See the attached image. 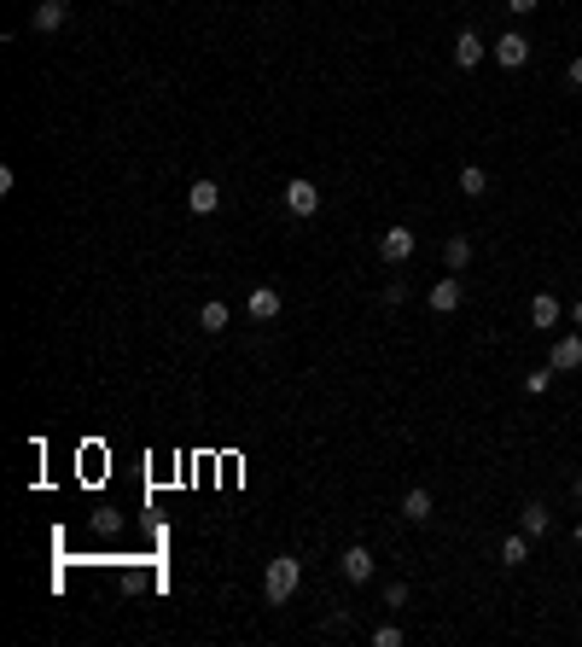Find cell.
Returning <instances> with one entry per match:
<instances>
[{
	"mask_svg": "<svg viewBox=\"0 0 582 647\" xmlns=\"http://www.w3.org/2000/svg\"><path fill=\"white\" fill-rule=\"evenodd\" d=\"M297 583H303V560H297V554H274V560H268V572H263V595L268 601H291V595H297Z\"/></svg>",
	"mask_w": 582,
	"mask_h": 647,
	"instance_id": "obj_1",
	"label": "cell"
},
{
	"mask_svg": "<svg viewBox=\"0 0 582 647\" xmlns=\"http://www.w3.org/2000/svg\"><path fill=\"white\" fill-rule=\"evenodd\" d=\"M286 211L291 216H315L320 211V187L303 181V175H291V181H286Z\"/></svg>",
	"mask_w": 582,
	"mask_h": 647,
	"instance_id": "obj_2",
	"label": "cell"
},
{
	"mask_svg": "<svg viewBox=\"0 0 582 647\" xmlns=\"http://www.w3.org/2000/svg\"><path fill=\"white\" fill-rule=\"evenodd\" d=\"M489 53L501 58V71H518V65H530V35H518V29H507Z\"/></svg>",
	"mask_w": 582,
	"mask_h": 647,
	"instance_id": "obj_3",
	"label": "cell"
},
{
	"mask_svg": "<svg viewBox=\"0 0 582 647\" xmlns=\"http://www.w3.org/2000/svg\"><path fill=\"white\" fill-rule=\"evenodd\" d=\"M414 251H419V240L408 227H385V234H379V257H385V263H408Z\"/></svg>",
	"mask_w": 582,
	"mask_h": 647,
	"instance_id": "obj_4",
	"label": "cell"
},
{
	"mask_svg": "<svg viewBox=\"0 0 582 647\" xmlns=\"http://www.w3.org/2000/svg\"><path fill=\"white\" fill-rule=\"evenodd\" d=\"M65 18H70V0H35V12H29V29L53 35V29H65Z\"/></svg>",
	"mask_w": 582,
	"mask_h": 647,
	"instance_id": "obj_5",
	"label": "cell"
},
{
	"mask_svg": "<svg viewBox=\"0 0 582 647\" xmlns=\"http://www.w3.org/2000/svg\"><path fill=\"white\" fill-rule=\"evenodd\" d=\"M338 572H344L349 583H373L379 560H373V554H367V549H361V543H356V549H344V560H338Z\"/></svg>",
	"mask_w": 582,
	"mask_h": 647,
	"instance_id": "obj_6",
	"label": "cell"
},
{
	"mask_svg": "<svg viewBox=\"0 0 582 647\" xmlns=\"http://www.w3.org/2000/svg\"><path fill=\"white\" fill-rule=\"evenodd\" d=\"M245 310H250V321H274V315L286 310V297H280L274 286H257V292L245 297Z\"/></svg>",
	"mask_w": 582,
	"mask_h": 647,
	"instance_id": "obj_7",
	"label": "cell"
},
{
	"mask_svg": "<svg viewBox=\"0 0 582 647\" xmlns=\"http://www.w3.org/2000/svg\"><path fill=\"white\" fill-rule=\"evenodd\" d=\"M484 53H489V47H484V35H478V29H460V35H455V65H460V71L484 65Z\"/></svg>",
	"mask_w": 582,
	"mask_h": 647,
	"instance_id": "obj_8",
	"label": "cell"
},
{
	"mask_svg": "<svg viewBox=\"0 0 582 647\" xmlns=\"http://www.w3.org/2000/svg\"><path fill=\"white\" fill-rule=\"evenodd\" d=\"M548 367H554V374H571V367H582V338L565 333L554 350H548Z\"/></svg>",
	"mask_w": 582,
	"mask_h": 647,
	"instance_id": "obj_9",
	"label": "cell"
},
{
	"mask_svg": "<svg viewBox=\"0 0 582 647\" xmlns=\"http://www.w3.org/2000/svg\"><path fill=\"white\" fill-rule=\"evenodd\" d=\"M460 297H466V286H460V274H448V281L431 286V310H437V315H455Z\"/></svg>",
	"mask_w": 582,
	"mask_h": 647,
	"instance_id": "obj_10",
	"label": "cell"
},
{
	"mask_svg": "<svg viewBox=\"0 0 582 647\" xmlns=\"http://www.w3.org/2000/svg\"><path fill=\"white\" fill-rule=\"evenodd\" d=\"M187 204H193L198 216H216V211H222V187H216V181H193V187H187Z\"/></svg>",
	"mask_w": 582,
	"mask_h": 647,
	"instance_id": "obj_11",
	"label": "cell"
},
{
	"mask_svg": "<svg viewBox=\"0 0 582 647\" xmlns=\"http://www.w3.org/2000/svg\"><path fill=\"white\" fill-rule=\"evenodd\" d=\"M518 531H525L530 543H536V536H548V531H554V513H548L541 502H530L525 513H518Z\"/></svg>",
	"mask_w": 582,
	"mask_h": 647,
	"instance_id": "obj_12",
	"label": "cell"
},
{
	"mask_svg": "<svg viewBox=\"0 0 582 647\" xmlns=\"http://www.w3.org/2000/svg\"><path fill=\"white\" fill-rule=\"evenodd\" d=\"M443 263H448V274H460V268L471 263V240H466V234H448V240H443Z\"/></svg>",
	"mask_w": 582,
	"mask_h": 647,
	"instance_id": "obj_13",
	"label": "cell"
},
{
	"mask_svg": "<svg viewBox=\"0 0 582 647\" xmlns=\"http://www.w3.org/2000/svg\"><path fill=\"white\" fill-rule=\"evenodd\" d=\"M559 315H565V310H559V297H554V292H536V304H530V321H536V327H559Z\"/></svg>",
	"mask_w": 582,
	"mask_h": 647,
	"instance_id": "obj_14",
	"label": "cell"
},
{
	"mask_svg": "<svg viewBox=\"0 0 582 647\" xmlns=\"http://www.w3.org/2000/svg\"><path fill=\"white\" fill-rule=\"evenodd\" d=\"M402 513H408V525H425L431 520V490H419V484H414V490L402 496Z\"/></svg>",
	"mask_w": 582,
	"mask_h": 647,
	"instance_id": "obj_15",
	"label": "cell"
},
{
	"mask_svg": "<svg viewBox=\"0 0 582 647\" xmlns=\"http://www.w3.org/2000/svg\"><path fill=\"white\" fill-rule=\"evenodd\" d=\"M460 193H466V198H484L489 193V175L478 164H466V169H460Z\"/></svg>",
	"mask_w": 582,
	"mask_h": 647,
	"instance_id": "obj_16",
	"label": "cell"
},
{
	"mask_svg": "<svg viewBox=\"0 0 582 647\" xmlns=\"http://www.w3.org/2000/svg\"><path fill=\"white\" fill-rule=\"evenodd\" d=\"M530 560V536L518 531V536H507V543H501V566H525Z\"/></svg>",
	"mask_w": 582,
	"mask_h": 647,
	"instance_id": "obj_17",
	"label": "cell"
},
{
	"mask_svg": "<svg viewBox=\"0 0 582 647\" xmlns=\"http://www.w3.org/2000/svg\"><path fill=\"white\" fill-rule=\"evenodd\" d=\"M198 327H204V333H222L227 327V304H204V310H198Z\"/></svg>",
	"mask_w": 582,
	"mask_h": 647,
	"instance_id": "obj_18",
	"label": "cell"
},
{
	"mask_svg": "<svg viewBox=\"0 0 582 647\" xmlns=\"http://www.w3.org/2000/svg\"><path fill=\"white\" fill-rule=\"evenodd\" d=\"M402 642H408V635L396 630V624H379V630H373V647H402Z\"/></svg>",
	"mask_w": 582,
	"mask_h": 647,
	"instance_id": "obj_19",
	"label": "cell"
},
{
	"mask_svg": "<svg viewBox=\"0 0 582 647\" xmlns=\"http://www.w3.org/2000/svg\"><path fill=\"white\" fill-rule=\"evenodd\" d=\"M548 380H554V367H536V374H525V391L541 397V391H548Z\"/></svg>",
	"mask_w": 582,
	"mask_h": 647,
	"instance_id": "obj_20",
	"label": "cell"
},
{
	"mask_svg": "<svg viewBox=\"0 0 582 647\" xmlns=\"http://www.w3.org/2000/svg\"><path fill=\"white\" fill-rule=\"evenodd\" d=\"M385 606H408V583H385Z\"/></svg>",
	"mask_w": 582,
	"mask_h": 647,
	"instance_id": "obj_21",
	"label": "cell"
},
{
	"mask_svg": "<svg viewBox=\"0 0 582 647\" xmlns=\"http://www.w3.org/2000/svg\"><path fill=\"white\" fill-rule=\"evenodd\" d=\"M507 6H513V12H518V18H525V12H536L541 0H507Z\"/></svg>",
	"mask_w": 582,
	"mask_h": 647,
	"instance_id": "obj_22",
	"label": "cell"
},
{
	"mask_svg": "<svg viewBox=\"0 0 582 647\" xmlns=\"http://www.w3.org/2000/svg\"><path fill=\"white\" fill-rule=\"evenodd\" d=\"M565 76H571V88H582V58H571V71H565Z\"/></svg>",
	"mask_w": 582,
	"mask_h": 647,
	"instance_id": "obj_23",
	"label": "cell"
},
{
	"mask_svg": "<svg viewBox=\"0 0 582 647\" xmlns=\"http://www.w3.org/2000/svg\"><path fill=\"white\" fill-rule=\"evenodd\" d=\"M577 549H582V525H577Z\"/></svg>",
	"mask_w": 582,
	"mask_h": 647,
	"instance_id": "obj_24",
	"label": "cell"
},
{
	"mask_svg": "<svg viewBox=\"0 0 582 647\" xmlns=\"http://www.w3.org/2000/svg\"><path fill=\"white\" fill-rule=\"evenodd\" d=\"M577 502H582V479H577Z\"/></svg>",
	"mask_w": 582,
	"mask_h": 647,
	"instance_id": "obj_25",
	"label": "cell"
}]
</instances>
